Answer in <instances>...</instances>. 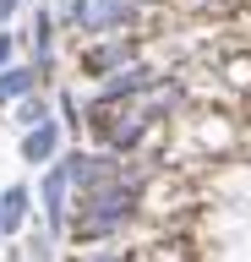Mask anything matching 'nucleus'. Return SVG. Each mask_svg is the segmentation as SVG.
I'll use <instances>...</instances> for the list:
<instances>
[{
	"instance_id": "f257e3e1",
	"label": "nucleus",
	"mask_w": 251,
	"mask_h": 262,
	"mask_svg": "<svg viewBox=\"0 0 251 262\" xmlns=\"http://www.w3.org/2000/svg\"><path fill=\"white\" fill-rule=\"evenodd\" d=\"M71 202H77V186H71V169L66 159H55L38 180V208H44V229H50L55 241L71 229Z\"/></svg>"
},
{
	"instance_id": "f03ea898",
	"label": "nucleus",
	"mask_w": 251,
	"mask_h": 262,
	"mask_svg": "<svg viewBox=\"0 0 251 262\" xmlns=\"http://www.w3.org/2000/svg\"><path fill=\"white\" fill-rule=\"evenodd\" d=\"M28 219H33V191L17 180V186H6V191H0V229H6V235H22Z\"/></svg>"
},
{
	"instance_id": "7ed1b4c3",
	"label": "nucleus",
	"mask_w": 251,
	"mask_h": 262,
	"mask_svg": "<svg viewBox=\"0 0 251 262\" xmlns=\"http://www.w3.org/2000/svg\"><path fill=\"white\" fill-rule=\"evenodd\" d=\"M71 16H77V28L104 33V28H115L126 16V0H71Z\"/></svg>"
},
{
	"instance_id": "20e7f679",
	"label": "nucleus",
	"mask_w": 251,
	"mask_h": 262,
	"mask_svg": "<svg viewBox=\"0 0 251 262\" xmlns=\"http://www.w3.org/2000/svg\"><path fill=\"white\" fill-rule=\"evenodd\" d=\"M60 159V126H38V131H22V164H55Z\"/></svg>"
},
{
	"instance_id": "39448f33",
	"label": "nucleus",
	"mask_w": 251,
	"mask_h": 262,
	"mask_svg": "<svg viewBox=\"0 0 251 262\" xmlns=\"http://www.w3.org/2000/svg\"><path fill=\"white\" fill-rule=\"evenodd\" d=\"M33 82H38L33 66H6V71H0V104H11V98L33 93Z\"/></svg>"
},
{
	"instance_id": "423d86ee",
	"label": "nucleus",
	"mask_w": 251,
	"mask_h": 262,
	"mask_svg": "<svg viewBox=\"0 0 251 262\" xmlns=\"http://www.w3.org/2000/svg\"><path fill=\"white\" fill-rule=\"evenodd\" d=\"M66 262H131V257H126L120 246H77Z\"/></svg>"
},
{
	"instance_id": "0eeeda50",
	"label": "nucleus",
	"mask_w": 251,
	"mask_h": 262,
	"mask_svg": "<svg viewBox=\"0 0 251 262\" xmlns=\"http://www.w3.org/2000/svg\"><path fill=\"white\" fill-rule=\"evenodd\" d=\"M17 126H22V131H38V126H50V104H44V98H28V104L17 110Z\"/></svg>"
},
{
	"instance_id": "6e6552de",
	"label": "nucleus",
	"mask_w": 251,
	"mask_h": 262,
	"mask_svg": "<svg viewBox=\"0 0 251 262\" xmlns=\"http://www.w3.org/2000/svg\"><path fill=\"white\" fill-rule=\"evenodd\" d=\"M11 11H17V0H0V22H6V16H11Z\"/></svg>"
},
{
	"instance_id": "1a4fd4ad",
	"label": "nucleus",
	"mask_w": 251,
	"mask_h": 262,
	"mask_svg": "<svg viewBox=\"0 0 251 262\" xmlns=\"http://www.w3.org/2000/svg\"><path fill=\"white\" fill-rule=\"evenodd\" d=\"M6 55H11V38H0V66H6Z\"/></svg>"
},
{
	"instance_id": "9d476101",
	"label": "nucleus",
	"mask_w": 251,
	"mask_h": 262,
	"mask_svg": "<svg viewBox=\"0 0 251 262\" xmlns=\"http://www.w3.org/2000/svg\"><path fill=\"white\" fill-rule=\"evenodd\" d=\"M0 241H6V229H0Z\"/></svg>"
}]
</instances>
